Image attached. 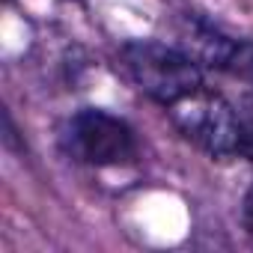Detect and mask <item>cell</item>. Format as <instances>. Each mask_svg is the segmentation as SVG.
Instances as JSON below:
<instances>
[{
  "mask_svg": "<svg viewBox=\"0 0 253 253\" xmlns=\"http://www.w3.org/2000/svg\"><path fill=\"white\" fill-rule=\"evenodd\" d=\"M119 66L149 101L164 110L209 86L203 66L182 45L176 48L158 39H128L119 48Z\"/></svg>",
  "mask_w": 253,
  "mask_h": 253,
  "instance_id": "obj_1",
  "label": "cell"
},
{
  "mask_svg": "<svg viewBox=\"0 0 253 253\" xmlns=\"http://www.w3.org/2000/svg\"><path fill=\"white\" fill-rule=\"evenodd\" d=\"M60 149L84 167H128L140 158L137 131L104 107H81L60 128Z\"/></svg>",
  "mask_w": 253,
  "mask_h": 253,
  "instance_id": "obj_2",
  "label": "cell"
},
{
  "mask_svg": "<svg viewBox=\"0 0 253 253\" xmlns=\"http://www.w3.org/2000/svg\"><path fill=\"white\" fill-rule=\"evenodd\" d=\"M179 134L214 161L238 158V107L211 86L167 110Z\"/></svg>",
  "mask_w": 253,
  "mask_h": 253,
  "instance_id": "obj_3",
  "label": "cell"
},
{
  "mask_svg": "<svg viewBox=\"0 0 253 253\" xmlns=\"http://www.w3.org/2000/svg\"><path fill=\"white\" fill-rule=\"evenodd\" d=\"M179 42L182 48L211 72H223L253 84V42L226 33L214 21L203 18L200 12L179 15Z\"/></svg>",
  "mask_w": 253,
  "mask_h": 253,
  "instance_id": "obj_4",
  "label": "cell"
},
{
  "mask_svg": "<svg viewBox=\"0 0 253 253\" xmlns=\"http://www.w3.org/2000/svg\"><path fill=\"white\" fill-rule=\"evenodd\" d=\"M238 158L253 164V98L238 107Z\"/></svg>",
  "mask_w": 253,
  "mask_h": 253,
  "instance_id": "obj_5",
  "label": "cell"
},
{
  "mask_svg": "<svg viewBox=\"0 0 253 253\" xmlns=\"http://www.w3.org/2000/svg\"><path fill=\"white\" fill-rule=\"evenodd\" d=\"M3 146L9 152H24V140H18V128H15V122L9 116V110H3Z\"/></svg>",
  "mask_w": 253,
  "mask_h": 253,
  "instance_id": "obj_6",
  "label": "cell"
},
{
  "mask_svg": "<svg viewBox=\"0 0 253 253\" xmlns=\"http://www.w3.org/2000/svg\"><path fill=\"white\" fill-rule=\"evenodd\" d=\"M241 229L253 241V182H250V188L244 191V200H241Z\"/></svg>",
  "mask_w": 253,
  "mask_h": 253,
  "instance_id": "obj_7",
  "label": "cell"
},
{
  "mask_svg": "<svg viewBox=\"0 0 253 253\" xmlns=\"http://www.w3.org/2000/svg\"><path fill=\"white\" fill-rule=\"evenodd\" d=\"M66 3H78V6H86V0H66Z\"/></svg>",
  "mask_w": 253,
  "mask_h": 253,
  "instance_id": "obj_8",
  "label": "cell"
}]
</instances>
